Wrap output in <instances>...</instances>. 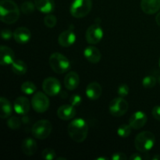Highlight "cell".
I'll list each match as a JSON object with an SVG mask.
<instances>
[{"label":"cell","mask_w":160,"mask_h":160,"mask_svg":"<svg viewBox=\"0 0 160 160\" xmlns=\"http://www.w3.org/2000/svg\"><path fill=\"white\" fill-rule=\"evenodd\" d=\"M20 17V10L12 0H1L0 2V20L6 24L16 23Z\"/></svg>","instance_id":"cell-1"},{"label":"cell","mask_w":160,"mask_h":160,"mask_svg":"<svg viewBox=\"0 0 160 160\" xmlns=\"http://www.w3.org/2000/svg\"><path fill=\"white\" fill-rule=\"evenodd\" d=\"M88 133V126L83 119L73 120L68 125V134L75 142L81 143L86 139Z\"/></svg>","instance_id":"cell-2"},{"label":"cell","mask_w":160,"mask_h":160,"mask_svg":"<svg viewBox=\"0 0 160 160\" xmlns=\"http://www.w3.org/2000/svg\"><path fill=\"white\" fill-rule=\"evenodd\" d=\"M156 142L154 134L150 131H142L136 136L134 146L140 152H147L153 148Z\"/></svg>","instance_id":"cell-3"},{"label":"cell","mask_w":160,"mask_h":160,"mask_svg":"<svg viewBox=\"0 0 160 160\" xmlns=\"http://www.w3.org/2000/svg\"><path fill=\"white\" fill-rule=\"evenodd\" d=\"M49 65L56 73H64L70 69L69 59L59 52H54L49 57Z\"/></svg>","instance_id":"cell-4"},{"label":"cell","mask_w":160,"mask_h":160,"mask_svg":"<svg viewBox=\"0 0 160 160\" xmlns=\"http://www.w3.org/2000/svg\"><path fill=\"white\" fill-rule=\"evenodd\" d=\"M92 8V0H73L70 11L75 18H83L90 12Z\"/></svg>","instance_id":"cell-5"},{"label":"cell","mask_w":160,"mask_h":160,"mask_svg":"<svg viewBox=\"0 0 160 160\" xmlns=\"http://www.w3.org/2000/svg\"><path fill=\"white\" fill-rule=\"evenodd\" d=\"M52 125L48 120H40L34 123L31 129L33 137L37 139L43 140L51 134Z\"/></svg>","instance_id":"cell-6"},{"label":"cell","mask_w":160,"mask_h":160,"mask_svg":"<svg viewBox=\"0 0 160 160\" xmlns=\"http://www.w3.org/2000/svg\"><path fill=\"white\" fill-rule=\"evenodd\" d=\"M49 99L45 92H36L31 98V106L35 112L43 113L49 107Z\"/></svg>","instance_id":"cell-7"},{"label":"cell","mask_w":160,"mask_h":160,"mask_svg":"<svg viewBox=\"0 0 160 160\" xmlns=\"http://www.w3.org/2000/svg\"><path fill=\"white\" fill-rule=\"evenodd\" d=\"M128 102L122 97L115 98L109 103V112L112 116L120 117L124 115L128 110Z\"/></svg>","instance_id":"cell-8"},{"label":"cell","mask_w":160,"mask_h":160,"mask_svg":"<svg viewBox=\"0 0 160 160\" xmlns=\"http://www.w3.org/2000/svg\"><path fill=\"white\" fill-rule=\"evenodd\" d=\"M102 38V28L98 23L91 25L86 31V41H87L88 43L91 44V45H96V44L99 43Z\"/></svg>","instance_id":"cell-9"},{"label":"cell","mask_w":160,"mask_h":160,"mask_svg":"<svg viewBox=\"0 0 160 160\" xmlns=\"http://www.w3.org/2000/svg\"><path fill=\"white\" fill-rule=\"evenodd\" d=\"M42 89L47 95L56 96L61 91V84L56 78L50 77L44 80L42 83Z\"/></svg>","instance_id":"cell-10"},{"label":"cell","mask_w":160,"mask_h":160,"mask_svg":"<svg viewBox=\"0 0 160 160\" xmlns=\"http://www.w3.org/2000/svg\"><path fill=\"white\" fill-rule=\"evenodd\" d=\"M148 117L142 111H137L132 114L129 119V124L134 130H139L143 128L147 123Z\"/></svg>","instance_id":"cell-11"},{"label":"cell","mask_w":160,"mask_h":160,"mask_svg":"<svg viewBox=\"0 0 160 160\" xmlns=\"http://www.w3.org/2000/svg\"><path fill=\"white\" fill-rule=\"evenodd\" d=\"M75 41H76V34L72 28L62 32L58 38V42L59 45L64 48L71 46L74 43Z\"/></svg>","instance_id":"cell-12"},{"label":"cell","mask_w":160,"mask_h":160,"mask_svg":"<svg viewBox=\"0 0 160 160\" xmlns=\"http://www.w3.org/2000/svg\"><path fill=\"white\" fill-rule=\"evenodd\" d=\"M30 108H31V103L26 97H18L14 101L13 109L17 114L25 115L29 112Z\"/></svg>","instance_id":"cell-13"},{"label":"cell","mask_w":160,"mask_h":160,"mask_svg":"<svg viewBox=\"0 0 160 160\" xmlns=\"http://www.w3.org/2000/svg\"><path fill=\"white\" fill-rule=\"evenodd\" d=\"M14 52L9 47L2 45L0 47V64L2 66L12 65L14 62Z\"/></svg>","instance_id":"cell-14"},{"label":"cell","mask_w":160,"mask_h":160,"mask_svg":"<svg viewBox=\"0 0 160 160\" xmlns=\"http://www.w3.org/2000/svg\"><path fill=\"white\" fill-rule=\"evenodd\" d=\"M141 8L145 13L152 15L160 9V0H142Z\"/></svg>","instance_id":"cell-15"},{"label":"cell","mask_w":160,"mask_h":160,"mask_svg":"<svg viewBox=\"0 0 160 160\" xmlns=\"http://www.w3.org/2000/svg\"><path fill=\"white\" fill-rule=\"evenodd\" d=\"M13 38L17 43L26 44L31 38V33L28 28L20 27L14 31Z\"/></svg>","instance_id":"cell-16"},{"label":"cell","mask_w":160,"mask_h":160,"mask_svg":"<svg viewBox=\"0 0 160 160\" xmlns=\"http://www.w3.org/2000/svg\"><path fill=\"white\" fill-rule=\"evenodd\" d=\"M57 116L62 120H69L76 116V110L72 105L61 106L57 110Z\"/></svg>","instance_id":"cell-17"},{"label":"cell","mask_w":160,"mask_h":160,"mask_svg":"<svg viewBox=\"0 0 160 160\" xmlns=\"http://www.w3.org/2000/svg\"><path fill=\"white\" fill-rule=\"evenodd\" d=\"M80 83L79 75L76 72H69L64 78V86L67 90H75Z\"/></svg>","instance_id":"cell-18"},{"label":"cell","mask_w":160,"mask_h":160,"mask_svg":"<svg viewBox=\"0 0 160 160\" xmlns=\"http://www.w3.org/2000/svg\"><path fill=\"white\" fill-rule=\"evenodd\" d=\"M86 95L91 100H97L100 98L102 92L101 85L97 82H92L86 88Z\"/></svg>","instance_id":"cell-19"},{"label":"cell","mask_w":160,"mask_h":160,"mask_svg":"<svg viewBox=\"0 0 160 160\" xmlns=\"http://www.w3.org/2000/svg\"><path fill=\"white\" fill-rule=\"evenodd\" d=\"M84 57L92 63H98L101 60L102 55L99 50L94 46H88L84 51Z\"/></svg>","instance_id":"cell-20"},{"label":"cell","mask_w":160,"mask_h":160,"mask_svg":"<svg viewBox=\"0 0 160 160\" xmlns=\"http://www.w3.org/2000/svg\"><path fill=\"white\" fill-rule=\"evenodd\" d=\"M36 8L43 13H51L55 9L54 0H34Z\"/></svg>","instance_id":"cell-21"},{"label":"cell","mask_w":160,"mask_h":160,"mask_svg":"<svg viewBox=\"0 0 160 160\" xmlns=\"http://www.w3.org/2000/svg\"><path fill=\"white\" fill-rule=\"evenodd\" d=\"M22 151L26 156H33L38 149V145L35 140L31 138H25L22 142Z\"/></svg>","instance_id":"cell-22"},{"label":"cell","mask_w":160,"mask_h":160,"mask_svg":"<svg viewBox=\"0 0 160 160\" xmlns=\"http://www.w3.org/2000/svg\"><path fill=\"white\" fill-rule=\"evenodd\" d=\"M0 106H1V111H0V117L2 119H6L11 117L12 112V107L10 102L7 98L4 97H1L0 98Z\"/></svg>","instance_id":"cell-23"},{"label":"cell","mask_w":160,"mask_h":160,"mask_svg":"<svg viewBox=\"0 0 160 160\" xmlns=\"http://www.w3.org/2000/svg\"><path fill=\"white\" fill-rule=\"evenodd\" d=\"M12 70L15 74L17 75H23L27 73L28 70V67L27 64L23 62V60H16L12 62Z\"/></svg>","instance_id":"cell-24"},{"label":"cell","mask_w":160,"mask_h":160,"mask_svg":"<svg viewBox=\"0 0 160 160\" xmlns=\"http://www.w3.org/2000/svg\"><path fill=\"white\" fill-rule=\"evenodd\" d=\"M36 90H37V88H36L35 84L31 81L23 82L21 85V91L23 92V93L26 94V95H32V94L35 93Z\"/></svg>","instance_id":"cell-25"},{"label":"cell","mask_w":160,"mask_h":160,"mask_svg":"<svg viewBox=\"0 0 160 160\" xmlns=\"http://www.w3.org/2000/svg\"><path fill=\"white\" fill-rule=\"evenodd\" d=\"M133 128L130 124H122L117 129V134L121 138H128L131 134V130Z\"/></svg>","instance_id":"cell-26"},{"label":"cell","mask_w":160,"mask_h":160,"mask_svg":"<svg viewBox=\"0 0 160 160\" xmlns=\"http://www.w3.org/2000/svg\"><path fill=\"white\" fill-rule=\"evenodd\" d=\"M35 4L32 2L27 1L24 2L20 6V9L24 14H31L34 12V9H35Z\"/></svg>","instance_id":"cell-27"},{"label":"cell","mask_w":160,"mask_h":160,"mask_svg":"<svg viewBox=\"0 0 160 160\" xmlns=\"http://www.w3.org/2000/svg\"><path fill=\"white\" fill-rule=\"evenodd\" d=\"M156 84V78L154 76H147L143 78L142 80V85L145 88H152L155 87Z\"/></svg>","instance_id":"cell-28"},{"label":"cell","mask_w":160,"mask_h":160,"mask_svg":"<svg viewBox=\"0 0 160 160\" xmlns=\"http://www.w3.org/2000/svg\"><path fill=\"white\" fill-rule=\"evenodd\" d=\"M7 125L10 129L17 130L20 128V125H21V121H20L19 117L12 116V117H11L8 120Z\"/></svg>","instance_id":"cell-29"},{"label":"cell","mask_w":160,"mask_h":160,"mask_svg":"<svg viewBox=\"0 0 160 160\" xmlns=\"http://www.w3.org/2000/svg\"><path fill=\"white\" fill-rule=\"evenodd\" d=\"M44 23H45V25L47 28H52L57 23V19H56V17L54 15L48 13L44 18Z\"/></svg>","instance_id":"cell-30"},{"label":"cell","mask_w":160,"mask_h":160,"mask_svg":"<svg viewBox=\"0 0 160 160\" xmlns=\"http://www.w3.org/2000/svg\"><path fill=\"white\" fill-rule=\"evenodd\" d=\"M42 157L44 159L46 160H52L56 158V153L52 148H47L42 151Z\"/></svg>","instance_id":"cell-31"},{"label":"cell","mask_w":160,"mask_h":160,"mask_svg":"<svg viewBox=\"0 0 160 160\" xmlns=\"http://www.w3.org/2000/svg\"><path fill=\"white\" fill-rule=\"evenodd\" d=\"M129 87L128 86V84H122L119 86L118 88V95H120V97H122V98H124L127 95L129 94Z\"/></svg>","instance_id":"cell-32"},{"label":"cell","mask_w":160,"mask_h":160,"mask_svg":"<svg viewBox=\"0 0 160 160\" xmlns=\"http://www.w3.org/2000/svg\"><path fill=\"white\" fill-rule=\"evenodd\" d=\"M82 102V98L79 95H73L70 98V103L73 106H78Z\"/></svg>","instance_id":"cell-33"},{"label":"cell","mask_w":160,"mask_h":160,"mask_svg":"<svg viewBox=\"0 0 160 160\" xmlns=\"http://www.w3.org/2000/svg\"><path fill=\"white\" fill-rule=\"evenodd\" d=\"M1 37L4 40H9L12 37H13V33L9 29H2L1 31Z\"/></svg>","instance_id":"cell-34"},{"label":"cell","mask_w":160,"mask_h":160,"mask_svg":"<svg viewBox=\"0 0 160 160\" xmlns=\"http://www.w3.org/2000/svg\"><path fill=\"white\" fill-rule=\"evenodd\" d=\"M152 114L154 119H156L158 121H160V106H155L152 111Z\"/></svg>","instance_id":"cell-35"},{"label":"cell","mask_w":160,"mask_h":160,"mask_svg":"<svg viewBox=\"0 0 160 160\" xmlns=\"http://www.w3.org/2000/svg\"><path fill=\"white\" fill-rule=\"evenodd\" d=\"M111 159L112 160H126L128 159V157L126 156V155L123 154L121 152H117L114 153L112 156Z\"/></svg>","instance_id":"cell-36"},{"label":"cell","mask_w":160,"mask_h":160,"mask_svg":"<svg viewBox=\"0 0 160 160\" xmlns=\"http://www.w3.org/2000/svg\"><path fill=\"white\" fill-rule=\"evenodd\" d=\"M130 159L131 160H142V156L140 154H138V153H134L132 156H130Z\"/></svg>","instance_id":"cell-37"},{"label":"cell","mask_w":160,"mask_h":160,"mask_svg":"<svg viewBox=\"0 0 160 160\" xmlns=\"http://www.w3.org/2000/svg\"><path fill=\"white\" fill-rule=\"evenodd\" d=\"M156 23H157V24L160 27V12L157 14V15H156Z\"/></svg>","instance_id":"cell-38"},{"label":"cell","mask_w":160,"mask_h":160,"mask_svg":"<svg viewBox=\"0 0 160 160\" xmlns=\"http://www.w3.org/2000/svg\"><path fill=\"white\" fill-rule=\"evenodd\" d=\"M153 160H159L160 159V155H156V156H155L154 157L152 158Z\"/></svg>","instance_id":"cell-39"},{"label":"cell","mask_w":160,"mask_h":160,"mask_svg":"<svg viewBox=\"0 0 160 160\" xmlns=\"http://www.w3.org/2000/svg\"><path fill=\"white\" fill-rule=\"evenodd\" d=\"M107 159H109L107 157H98L96 159V160H107Z\"/></svg>","instance_id":"cell-40"},{"label":"cell","mask_w":160,"mask_h":160,"mask_svg":"<svg viewBox=\"0 0 160 160\" xmlns=\"http://www.w3.org/2000/svg\"><path fill=\"white\" fill-rule=\"evenodd\" d=\"M56 159H58V160H66L67 159H66V158H62V157H60V158H56Z\"/></svg>","instance_id":"cell-41"},{"label":"cell","mask_w":160,"mask_h":160,"mask_svg":"<svg viewBox=\"0 0 160 160\" xmlns=\"http://www.w3.org/2000/svg\"><path fill=\"white\" fill-rule=\"evenodd\" d=\"M159 67H160V57H159Z\"/></svg>","instance_id":"cell-42"},{"label":"cell","mask_w":160,"mask_h":160,"mask_svg":"<svg viewBox=\"0 0 160 160\" xmlns=\"http://www.w3.org/2000/svg\"><path fill=\"white\" fill-rule=\"evenodd\" d=\"M159 84H160V77H159Z\"/></svg>","instance_id":"cell-43"}]
</instances>
